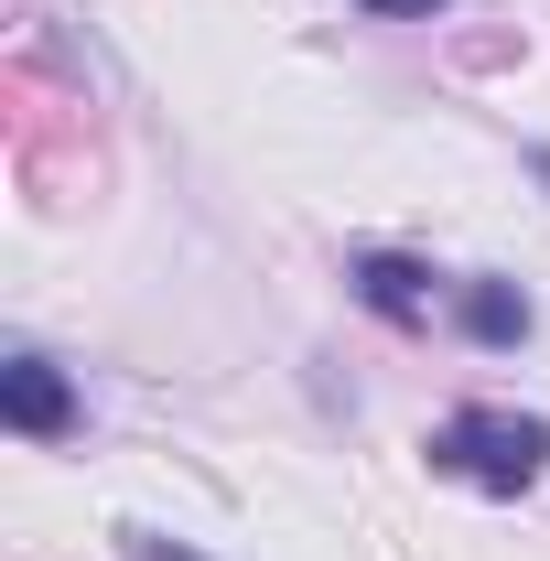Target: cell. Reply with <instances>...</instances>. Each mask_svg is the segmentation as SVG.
I'll return each mask as SVG.
<instances>
[{"label": "cell", "mask_w": 550, "mask_h": 561, "mask_svg": "<svg viewBox=\"0 0 550 561\" xmlns=\"http://www.w3.org/2000/svg\"><path fill=\"white\" fill-rule=\"evenodd\" d=\"M421 465L432 476H454V486L475 496H518L550 476V421L540 411H496V400H465V411H443L421 432Z\"/></svg>", "instance_id": "6da1fadb"}, {"label": "cell", "mask_w": 550, "mask_h": 561, "mask_svg": "<svg viewBox=\"0 0 550 561\" xmlns=\"http://www.w3.org/2000/svg\"><path fill=\"white\" fill-rule=\"evenodd\" d=\"M345 291H356L378 324H432V302H443L432 260H411V249H345Z\"/></svg>", "instance_id": "7a4b0ae2"}, {"label": "cell", "mask_w": 550, "mask_h": 561, "mask_svg": "<svg viewBox=\"0 0 550 561\" xmlns=\"http://www.w3.org/2000/svg\"><path fill=\"white\" fill-rule=\"evenodd\" d=\"M0 421H11L22 443H66L76 432V378L55 356H11V367H0Z\"/></svg>", "instance_id": "3957f363"}, {"label": "cell", "mask_w": 550, "mask_h": 561, "mask_svg": "<svg viewBox=\"0 0 550 561\" xmlns=\"http://www.w3.org/2000/svg\"><path fill=\"white\" fill-rule=\"evenodd\" d=\"M454 324H465L475 346H518V335H529V291H518V280H465V291H454Z\"/></svg>", "instance_id": "277c9868"}, {"label": "cell", "mask_w": 550, "mask_h": 561, "mask_svg": "<svg viewBox=\"0 0 550 561\" xmlns=\"http://www.w3.org/2000/svg\"><path fill=\"white\" fill-rule=\"evenodd\" d=\"M119 561H206V551H184V540H162V529H119Z\"/></svg>", "instance_id": "5b68a950"}, {"label": "cell", "mask_w": 550, "mask_h": 561, "mask_svg": "<svg viewBox=\"0 0 550 561\" xmlns=\"http://www.w3.org/2000/svg\"><path fill=\"white\" fill-rule=\"evenodd\" d=\"M356 11H378V22H432L443 0H356Z\"/></svg>", "instance_id": "8992f818"}, {"label": "cell", "mask_w": 550, "mask_h": 561, "mask_svg": "<svg viewBox=\"0 0 550 561\" xmlns=\"http://www.w3.org/2000/svg\"><path fill=\"white\" fill-rule=\"evenodd\" d=\"M540 184H550V151H540Z\"/></svg>", "instance_id": "52a82bcc"}]
</instances>
